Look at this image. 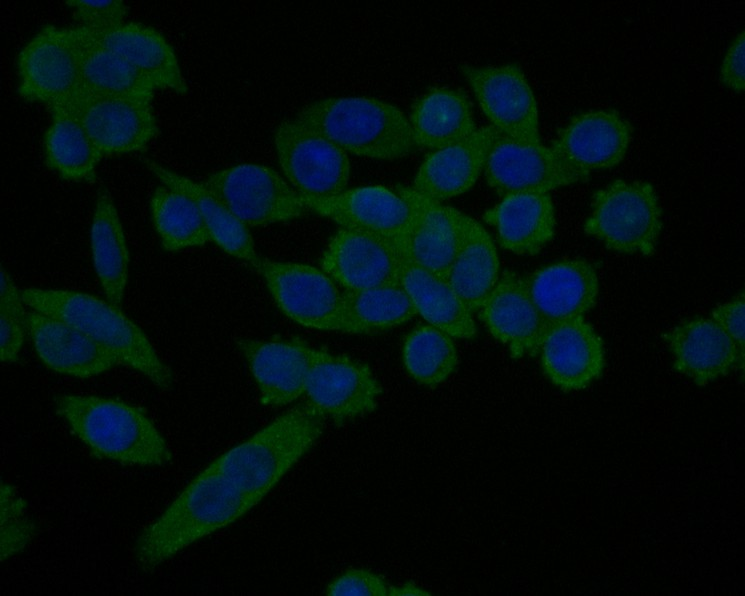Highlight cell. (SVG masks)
<instances>
[{
	"instance_id": "obj_25",
	"label": "cell",
	"mask_w": 745,
	"mask_h": 596,
	"mask_svg": "<svg viewBox=\"0 0 745 596\" xmlns=\"http://www.w3.org/2000/svg\"><path fill=\"white\" fill-rule=\"evenodd\" d=\"M525 281L534 304L550 325L581 317L593 308L599 293L597 273L585 260L545 266Z\"/></svg>"
},
{
	"instance_id": "obj_17",
	"label": "cell",
	"mask_w": 745,
	"mask_h": 596,
	"mask_svg": "<svg viewBox=\"0 0 745 596\" xmlns=\"http://www.w3.org/2000/svg\"><path fill=\"white\" fill-rule=\"evenodd\" d=\"M513 358L539 354L550 326L534 304L524 278L505 271L477 312Z\"/></svg>"
},
{
	"instance_id": "obj_28",
	"label": "cell",
	"mask_w": 745,
	"mask_h": 596,
	"mask_svg": "<svg viewBox=\"0 0 745 596\" xmlns=\"http://www.w3.org/2000/svg\"><path fill=\"white\" fill-rule=\"evenodd\" d=\"M143 163L162 183L190 197L197 205L211 241L227 254L249 263L256 269L260 257L248 227L239 220L202 183L178 174L149 158Z\"/></svg>"
},
{
	"instance_id": "obj_9",
	"label": "cell",
	"mask_w": 745,
	"mask_h": 596,
	"mask_svg": "<svg viewBox=\"0 0 745 596\" xmlns=\"http://www.w3.org/2000/svg\"><path fill=\"white\" fill-rule=\"evenodd\" d=\"M461 71L493 127L516 142L542 144L537 102L518 65H464Z\"/></svg>"
},
{
	"instance_id": "obj_38",
	"label": "cell",
	"mask_w": 745,
	"mask_h": 596,
	"mask_svg": "<svg viewBox=\"0 0 745 596\" xmlns=\"http://www.w3.org/2000/svg\"><path fill=\"white\" fill-rule=\"evenodd\" d=\"M34 534L23 499L11 484L1 482V561L21 551Z\"/></svg>"
},
{
	"instance_id": "obj_27",
	"label": "cell",
	"mask_w": 745,
	"mask_h": 596,
	"mask_svg": "<svg viewBox=\"0 0 745 596\" xmlns=\"http://www.w3.org/2000/svg\"><path fill=\"white\" fill-rule=\"evenodd\" d=\"M493 226L500 246L519 255H534L554 237L556 217L549 193H517L483 214Z\"/></svg>"
},
{
	"instance_id": "obj_7",
	"label": "cell",
	"mask_w": 745,
	"mask_h": 596,
	"mask_svg": "<svg viewBox=\"0 0 745 596\" xmlns=\"http://www.w3.org/2000/svg\"><path fill=\"white\" fill-rule=\"evenodd\" d=\"M273 141L280 168L300 195L330 197L345 190L350 161L329 139L294 118L279 123Z\"/></svg>"
},
{
	"instance_id": "obj_15",
	"label": "cell",
	"mask_w": 745,
	"mask_h": 596,
	"mask_svg": "<svg viewBox=\"0 0 745 596\" xmlns=\"http://www.w3.org/2000/svg\"><path fill=\"white\" fill-rule=\"evenodd\" d=\"M320 268L343 291L399 283V258L393 242L345 228L330 239Z\"/></svg>"
},
{
	"instance_id": "obj_26",
	"label": "cell",
	"mask_w": 745,
	"mask_h": 596,
	"mask_svg": "<svg viewBox=\"0 0 745 596\" xmlns=\"http://www.w3.org/2000/svg\"><path fill=\"white\" fill-rule=\"evenodd\" d=\"M399 258V283L417 314L452 338L471 339L477 328L447 280L418 264L398 243L392 241Z\"/></svg>"
},
{
	"instance_id": "obj_12",
	"label": "cell",
	"mask_w": 745,
	"mask_h": 596,
	"mask_svg": "<svg viewBox=\"0 0 745 596\" xmlns=\"http://www.w3.org/2000/svg\"><path fill=\"white\" fill-rule=\"evenodd\" d=\"M152 98L81 94L69 106L104 158L143 150L157 136Z\"/></svg>"
},
{
	"instance_id": "obj_29",
	"label": "cell",
	"mask_w": 745,
	"mask_h": 596,
	"mask_svg": "<svg viewBox=\"0 0 745 596\" xmlns=\"http://www.w3.org/2000/svg\"><path fill=\"white\" fill-rule=\"evenodd\" d=\"M409 122L417 146L433 151L459 143L477 129L468 97L450 87L434 88L421 96Z\"/></svg>"
},
{
	"instance_id": "obj_16",
	"label": "cell",
	"mask_w": 745,
	"mask_h": 596,
	"mask_svg": "<svg viewBox=\"0 0 745 596\" xmlns=\"http://www.w3.org/2000/svg\"><path fill=\"white\" fill-rule=\"evenodd\" d=\"M308 210L325 217L340 228L376 235L387 240L404 236L411 210L396 193L380 186L344 190L330 197L301 195Z\"/></svg>"
},
{
	"instance_id": "obj_18",
	"label": "cell",
	"mask_w": 745,
	"mask_h": 596,
	"mask_svg": "<svg viewBox=\"0 0 745 596\" xmlns=\"http://www.w3.org/2000/svg\"><path fill=\"white\" fill-rule=\"evenodd\" d=\"M631 140L628 120L616 111L598 110L574 117L550 147L568 166L589 176L620 164Z\"/></svg>"
},
{
	"instance_id": "obj_5",
	"label": "cell",
	"mask_w": 745,
	"mask_h": 596,
	"mask_svg": "<svg viewBox=\"0 0 745 596\" xmlns=\"http://www.w3.org/2000/svg\"><path fill=\"white\" fill-rule=\"evenodd\" d=\"M661 216L650 183L617 179L593 194L584 231L611 250L651 255L660 236Z\"/></svg>"
},
{
	"instance_id": "obj_14",
	"label": "cell",
	"mask_w": 745,
	"mask_h": 596,
	"mask_svg": "<svg viewBox=\"0 0 745 596\" xmlns=\"http://www.w3.org/2000/svg\"><path fill=\"white\" fill-rule=\"evenodd\" d=\"M395 192L409 206L411 221L404 236L393 241L422 267L447 280L471 217L423 197L412 187L398 185Z\"/></svg>"
},
{
	"instance_id": "obj_39",
	"label": "cell",
	"mask_w": 745,
	"mask_h": 596,
	"mask_svg": "<svg viewBox=\"0 0 745 596\" xmlns=\"http://www.w3.org/2000/svg\"><path fill=\"white\" fill-rule=\"evenodd\" d=\"M79 27L89 30H105L124 23L127 7L121 0L81 1L69 0Z\"/></svg>"
},
{
	"instance_id": "obj_8",
	"label": "cell",
	"mask_w": 745,
	"mask_h": 596,
	"mask_svg": "<svg viewBox=\"0 0 745 596\" xmlns=\"http://www.w3.org/2000/svg\"><path fill=\"white\" fill-rule=\"evenodd\" d=\"M18 92L50 109L69 106L81 94L77 43L71 28L47 26L21 50Z\"/></svg>"
},
{
	"instance_id": "obj_43",
	"label": "cell",
	"mask_w": 745,
	"mask_h": 596,
	"mask_svg": "<svg viewBox=\"0 0 745 596\" xmlns=\"http://www.w3.org/2000/svg\"><path fill=\"white\" fill-rule=\"evenodd\" d=\"M407 595H429L427 591L417 587L413 584H404L400 586H392L391 596H407Z\"/></svg>"
},
{
	"instance_id": "obj_13",
	"label": "cell",
	"mask_w": 745,
	"mask_h": 596,
	"mask_svg": "<svg viewBox=\"0 0 745 596\" xmlns=\"http://www.w3.org/2000/svg\"><path fill=\"white\" fill-rule=\"evenodd\" d=\"M484 173L488 185L501 197L549 193L589 178L568 166L550 146L523 144L502 134L489 153Z\"/></svg>"
},
{
	"instance_id": "obj_32",
	"label": "cell",
	"mask_w": 745,
	"mask_h": 596,
	"mask_svg": "<svg viewBox=\"0 0 745 596\" xmlns=\"http://www.w3.org/2000/svg\"><path fill=\"white\" fill-rule=\"evenodd\" d=\"M52 121L44 137L46 163L61 178L92 182L103 158L70 106L51 108Z\"/></svg>"
},
{
	"instance_id": "obj_4",
	"label": "cell",
	"mask_w": 745,
	"mask_h": 596,
	"mask_svg": "<svg viewBox=\"0 0 745 596\" xmlns=\"http://www.w3.org/2000/svg\"><path fill=\"white\" fill-rule=\"evenodd\" d=\"M295 119L357 156L395 160L418 148L404 112L375 98L321 99L305 106Z\"/></svg>"
},
{
	"instance_id": "obj_40",
	"label": "cell",
	"mask_w": 745,
	"mask_h": 596,
	"mask_svg": "<svg viewBox=\"0 0 745 596\" xmlns=\"http://www.w3.org/2000/svg\"><path fill=\"white\" fill-rule=\"evenodd\" d=\"M392 585L366 569H348L337 576L326 589L329 596H391Z\"/></svg>"
},
{
	"instance_id": "obj_42",
	"label": "cell",
	"mask_w": 745,
	"mask_h": 596,
	"mask_svg": "<svg viewBox=\"0 0 745 596\" xmlns=\"http://www.w3.org/2000/svg\"><path fill=\"white\" fill-rule=\"evenodd\" d=\"M721 81L729 89L745 88V35L740 32L731 43L721 66Z\"/></svg>"
},
{
	"instance_id": "obj_31",
	"label": "cell",
	"mask_w": 745,
	"mask_h": 596,
	"mask_svg": "<svg viewBox=\"0 0 745 596\" xmlns=\"http://www.w3.org/2000/svg\"><path fill=\"white\" fill-rule=\"evenodd\" d=\"M499 279L496 247L485 228L470 218L447 281L473 314L479 311Z\"/></svg>"
},
{
	"instance_id": "obj_30",
	"label": "cell",
	"mask_w": 745,
	"mask_h": 596,
	"mask_svg": "<svg viewBox=\"0 0 745 596\" xmlns=\"http://www.w3.org/2000/svg\"><path fill=\"white\" fill-rule=\"evenodd\" d=\"M90 244L100 286L109 303L120 307L128 280L129 251L119 213L106 189L97 194Z\"/></svg>"
},
{
	"instance_id": "obj_34",
	"label": "cell",
	"mask_w": 745,
	"mask_h": 596,
	"mask_svg": "<svg viewBox=\"0 0 745 596\" xmlns=\"http://www.w3.org/2000/svg\"><path fill=\"white\" fill-rule=\"evenodd\" d=\"M71 31L77 43L81 94L153 97V84L129 63L76 27Z\"/></svg>"
},
{
	"instance_id": "obj_10",
	"label": "cell",
	"mask_w": 745,
	"mask_h": 596,
	"mask_svg": "<svg viewBox=\"0 0 745 596\" xmlns=\"http://www.w3.org/2000/svg\"><path fill=\"white\" fill-rule=\"evenodd\" d=\"M382 388L368 365L312 348L304 395L324 419L342 424L373 411Z\"/></svg>"
},
{
	"instance_id": "obj_24",
	"label": "cell",
	"mask_w": 745,
	"mask_h": 596,
	"mask_svg": "<svg viewBox=\"0 0 745 596\" xmlns=\"http://www.w3.org/2000/svg\"><path fill=\"white\" fill-rule=\"evenodd\" d=\"M666 339L674 369L699 386L744 368L735 345L712 318L697 317L683 322Z\"/></svg>"
},
{
	"instance_id": "obj_2",
	"label": "cell",
	"mask_w": 745,
	"mask_h": 596,
	"mask_svg": "<svg viewBox=\"0 0 745 596\" xmlns=\"http://www.w3.org/2000/svg\"><path fill=\"white\" fill-rule=\"evenodd\" d=\"M22 299L30 309L75 326L155 386L167 389L172 372L154 349L144 331L119 307L108 301L74 290L26 288Z\"/></svg>"
},
{
	"instance_id": "obj_36",
	"label": "cell",
	"mask_w": 745,
	"mask_h": 596,
	"mask_svg": "<svg viewBox=\"0 0 745 596\" xmlns=\"http://www.w3.org/2000/svg\"><path fill=\"white\" fill-rule=\"evenodd\" d=\"M402 353L408 373L428 386L445 381L458 364L453 338L432 325L412 330L404 341Z\"/></svg>"
},
{
	"instance_id": "obj_23",
	"label": "cell",
	"mask_w": 745,
	"mask_h": 596,
	"mask_svg": "<svg viewBox=\"0 0 745 596\" xmlns=\"http://www.w3.org/2000/svg\"><path fill=\"white\" fill-rule=\"evenodd\" d=\"M76 28L124 59L156 90H171L181 95L187 92L188 86L172 46L155 29L133 22L105 30Z\"/></svg>"
},
{
	"instance_id": "obj_22",
	"label": "cell",
	"mask_w": 745,
	"mask_h": 596,
	"mask_svg": "<svg viewBox=\"0 0 745 596\" xmlns=\"http://www.w3.org/2000/svg\"><path fill=\"white\" fill-rule=\"evenodd\" d=\"M238 345L263 405L285 406L304 395L313 347L298 340L244 339Z\"/></svg>"
},
{
	"instance_id": "obj_1",
	"label": "cell",
	"mask_w": 745,
	"mask_h": 596,
	"mask_svg": "<svg viewBox=\"0 0 745 596\" xmlns=\"http://www.w3.org/2000/svg\"><path fill=\"white\" fill-rule=\"evenodd\" d=\"M324 420L308 403L296 405L213 460L140 534L141 568L154 569L246 514L316 443Z\"/></svg>"
},
{
	"instance_id": "obj_20",
	"label": "cell",
	"mask_w": 745,
	"mask_h": 596,
	"mask_svg": "<svg viewBox=\"0 0 745 596\" xmlns=\"http://www.w3.org/2000/svg\"><path fill=\"white\" fill-rule=\"evenodd\" d=\"M25 321L38 357L53 371L88 378L120 365L114 354L64 320L31 310Z\"/></svg>"
},
{
	"instance_id": "obj_6",
	"label": "cell",
	"mask_w": 745,
	"mask_h": 596,
	"mask_svg": "<svg viewBox=\"0 0 745 596\" xmlns=\"http://www.w3.org/2000/svg\"><path fill=\"white\" fill-rule=\"evenodd\" d=\"M202 184L247 227L289 221L308 208L302 196L276 171L241 164L209 175Z\"/></svg>"
},
{
	"instance_id": "obj_19",
	"label": "cell",
	"mask_w": 745,
	"mask_h": 596,
	"mask_svg": "<svg viewBox=\"0 0 745 596\" xmlns=\"http://www.w3.org/2000/svg\"><path fill=\"white\" fill-rule=\"evenodd\" d=\"M539 354L547 378L564 391L586 388L605 365L602 339L582 316L551 324Z\"/></svg>"
},
{
	"instance_id": "obj_11",
	"label": "cell",
	"mask_w": 745,
	"mask_h": 596,
	"mask_svg": "<svg viewBox=\"0 0 745 596\" xmlns=\"http://www.w3.org/2000/svg\"><path fill=\"white\" fill-rule=\"evenodd\" d=\"M255 270L292 321L320 331H338L342 291L321 268L260 259Z\"/></svg>"
},
{
	"instance_id": "obj_35",
	"label": "cell",
	"mask_w": 745,
	"mask_h": 596,
	"mask_svg": "<svg viewBox=\"0 0 745 596\" xmlns=\"http://www.w3.org/2000/svg\"><path fill=\"white\" fill-rule=\"evenodd\" d=\"M150 209L165 250L175 252L212 242L197 205L187 195L161 185L152 194Z\"/></svg>"
},
{
	"instance_id": "obj_33",
	"label": "cell",
	"mask_w": 745,
	"mask_h": 596,
	"mask_svg": "<svg viewBox=\"0 0 745 596\" xmlns=\"http://www.w3.org/2000/svg\"><path fill=\"white\" fill-rule=\"evenodd\" d=\"M417 315L400 283L342 291L338 331L372 334L399 326Z\"/></svg>"
},
{
	"instance_id": "obj_37",
	"label": "cell",
	"mask_w": 745,
	"mask_h": 596,
	"mask_svg": "<svg viewBox=\"0 0 745 596\" xmlns=\"http://www.w3.org/2000/svg\"><path fill=\"white\" fill-rule=\"evenodd\" d=\"M0 359L15 362L19 357L26 332L25 303L8 272L0 269Z\"/></svg>"
},
{
	"instance_id": "obj_3",
	"label": "cell",
	"mask_w": 745,
	"mask_h": 596,
	"mask_svg": "<svg viewBox=\"0 0 745 596\" xmlns=\"http://www.w3.org/2000/svg\"><path fill=\"white\" fill-rule=\"evenodd\" d=\"M56 413L93 453L129 465L162 466L172 454L146 413L129 403L94 395L64 394Z\"/></svg>"
},
{
	"instance_id": "obj_21",
	"label": "cell",
	"mask_w": 745,
	"mask_h": 596,
	"mask_svg": "<svg viewBox=\"0 0 745 596\" xmlns=\"http://www.w3.org/2000/svg\"><path fill=\"white\" fill-rule=\"evenodd\" d=\"M500 135L495 127L487 125L477 128L459 143L433 151L418 168L412 188L423 197L440 203L465 193L484 170Z\"/></svg>"
},
{
	"instance_id": "obj_41",
	"label": "cell",
	"mask_w": 745,
	"mask_h": 596,
	"mask_svg": "<svg viewBox=\"0 0 745 596\" xmlns=\"http://www.w3.org/2000/svg\"><path fill=\"white\" fill-rule=\"evenodd\" d=\"M712 319L724 330L736 347L739 357H745V299L740 294L732 300L717 306L712 311Z\"/></svg>"
}]
</instances>
